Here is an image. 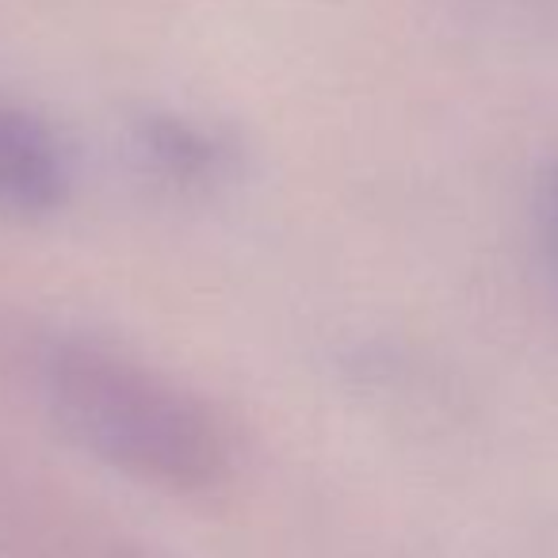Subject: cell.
I'll return each mask as SVG.
<instances>
[{
  "instance_id": "obj_1",
  "label": "cell",
  "mask_w": 558,
  "mask_h": 558,
  "mask_svg": "<svg viewBox=\"0 0 558 558\" xmlns=\"http://www.w3.org/2000/svg\"><path fill=\"white\" fill-rule=\"evenodd\" d=\"M43 390L58 421L131 478L203 494L230 474L218 417L154 367L96 344H58L43 356Z\"/></svg>"
},
{
  "instance_id": "obj_2",
  "label": "cell",
  "mask_w": 558,
  "mask_h": 558,
  "mask_svg": "<svg viewBox=\"0 0 558 558\" xmlns=\"http://www.w3.org/2000/svg\"><path fill=\"white\" fill-rule=\"evenodd\" d=\"M70 169L54 134L27 111L0 100V210L47 215L65 199Z\"/></svg>"
},
{
  "instance_id": "obj_3",
  "label": "cell",
  "mask_w": 558,
  "mask_h": 558,
  "mask_svg": "<svg viewBox=\"0 0 558 558\" xmlns=\"http://www.w3.org/2000/svg\"><path fill=\"white\" fill-rule=\"evenodd\" d=\"M119 558H146V555H119Z\"/></svg>"
}]
</instances>
